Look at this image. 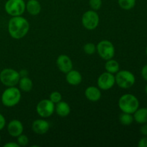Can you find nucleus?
Listing matches in <instances>:
<instances>
[{
  "instance_id": "nucleus-1",
  "label": "nucleus",
  "mask_w": 147,
  "mask_h": 147,
  "mask_svg": "<svg viewBox=\"0 0 147 147\" xmlns=\"http://www.w3.org/2000/svg\"><path fill=\"white\" fill-rule=\"evenodd\" d=\"M30 24L27 19L21 16L12 17L8 22V32L12 38L20 40L28 33Z\"/></svg>"
},
{
  "instance_id": "nucleus-2",
  "label": "nucleus",
  "mask_w": 147,
  "mask_h": 147,
  "mask_svg": "<svg viewBox=\"0 0 147 147\" xmlns=\"http://www.w3.org/2000/svg\"><path fill=\"white\" fill-rule=\"evenodd\" d=\"M119 107L122 112L133 114L139 107V101L133 94L126 93L121 96L119 100Z\"/></svg>"
},
{
  "instance_id": "nucleus-3",
  "label": "nucleus",
  "mask_w": 147,
  "mask_h": 147,
  "mask_svg": "<svg viewBox=\"0 0 147 147\" xmlns=\"http://www.w3.org/2000/svg\"><path fill=\"white\" fill-rule=\"evenodd\" d=\"M21 91L15 86L8 87L1 95V103L6 107H13L21 100Z\"/></svg>"
},
{
  "instance_id": "nucleus-4",
  "label": "nucleus",
  "mask_w": 147,
  "mask_h": 147,
  "mask_svg": "<svg viewBox=\"0 0 147 147\" xmlns=\"http://www.w3.org/2000/svg\"><path fill=\"white\" fill-rule=\"evenodd\" d=\"M116 74L115 76L116 83L119 87L121 88H129L132 87L136 82L134 75L129 70H119Z\"/></svg>"
},
{
  "instance_id": "nucleus-5",
  "label": "nucleus",
  "mask_w": 147,
  "mask_h": 147,
  "mask_svg": "<svg viewBox=\"0 0 147 147\" xmlns=\"http://www.w3.org/2000/svg\"><path fill=\"white\" fill-rule=\"evenodd\" d=\"M20 78V73L11 68H5L0 73V81L7 87H13L18 84Z\"/></svg>"
},
{
  "instance_id": "nucleus-6",
  "label": "nucleus",
  "mask_w": 147,
  "mask_h": 147,
  "mask_svg": "<svg viewBox=\"0 0 147 147\" xmlns=\"http://www.w3.org/2000/svg\"><path fill=\"white\" fill-rule=\"evenodd\" d=\"M4 9L11 17L21 16L25 11L26 4L24 0H7Z\"/></svg>"
},
{
  "instance_id": "nucleus-7",
  "label": "nucleus",
  "mask_w": 147,
  "mask_h": 147,
  "mask_svg": "<svg viewBox=\"0 0 147 147\" xmlns=\"http://www.w3.org/2000/svg\"><path fill=\"white\" fill-rule=\"evenodd\" d=\"M99 56L105 60L112 59L115 55V47L113 43L109 40L99 42L96 47Z\"/></svg>"
},
{
  "instance_id": "nucleus-8",
  "label": "nucleus",
  "mask_w": 147,
  "mask_h": 147,
  "mask_svg": "<svg viewBox=\"0 0 147 147\" xmlns=\"http://www.w3.org/2000/svg\"><path fill=\"white\" fill-rule=\"evenodd\" d=\"M82 24L87 30H95L99 24V16L96 11L88 10L86 11L82 17Z\"/></svg>"
},
{
  "instance_id": "nucleus-9",
  "label": "nucleus",
  "mask_w": 147,
  "mask_h": 147,
  "mask_svg": "<svg viewBox=\"0 0 147 147\" xmlns=\"http://www.w3.org/2000/svg\"><path fill=\"white\" fill-rule=\"evenodd\" d=\"M55 109V103L50 99H43L37 105L36 111L42 118H48L53 114Z\"/></svg>"
},
{
  "instance_id": "nucleus-10",
  "label": "nucleus",
  "mask_w": 147,
  "mask_h": 147,
  "mask_svg": "<svg viewBox=\"0 0 147 147\" xmlns=\"http://www.w3.org/2000/svg\"><path fill=\"white\" fill-rule=\"evenodd\" d=\"M98 86L100 90H108L111 88L116 83L115 76L109 72L103 73L98 78Z\"/></svg>"
},
{
  "instance_id": "nucleus-11",
  "label": "nucleus",
  "mask_w": 147,
  "mask_h": 147,
  "mask_svg": "<svg viewBox=\"0 0 147 147\" xmlns=\"http://www.w3.org/2000/svg\"><path fill=\"white\" fill-rule=\"evenodd\" d=\"M57 67L59 70L63 73H68L70 70L73 69V62H72L71 59L66 55H60L58 56L57 59Z\"/></svg>"
},
{
  "instance_id": "nucleus-12",
  "label": "nucleus",
  "mask_w": 147,
  "mask_h": 147,
  "mask_svg": "<svg viewBox=\"0 0 147 147\" xmlns=\"http://www.w3.org/2000/svg\"><path fill=\"white\" fill-rule=\"evenodd\" d=\"M24 127L20 121L14 119L11 121L7 125V131L9 134L12 137H17L23 133Z\"/></svg>"
},
{
  "instance_id": "nucleus-13",
  "label": "nucleus",
  "mask_w": 147,
  "mask_h": 147,
  "mask_svg": "<svg viewBox=\"0 0 147 147\" xmlns=\"http://www.w3.org/2000/svg\"><path fill=\"white\" fill-rule=\"evenodd\" d=\"M50 129V123L44 119H37L32 124V129L37 134H45Z\"/></svg>"
},
{
  "instance_id": "nucleus-14",
  "label": "nucleus",
  "mask_w": 147,
  "mask_h": 147,
  "mask_svg": "<svg viewBox=\"0 0 147 147\" xmlns=\"http://www.w3.org/2000/svg\"><path fill=\"white\" fill-rule=\"evenodd\" d=\"M85 96L86 98L92 102H96L101 98V92L98 88L95 86H89L85 90Z\"/></svg>"
},
{
  "instance_id": "nucleus-15",
  "label": "nucleus",
  "mask_w": 147,
  "mask_h": 147,
  "mask_svg": "<svg viewBox=\"0 0 147 147\" xmlns=\"http://www.w3.org/2000/svg\"><path fill=\"white\" fill-rule=\"evenodd\" d=\"M66 81L71 86H78L82 81V76L78 70H73L66 73Z\"/></svg>"
},
{
  "instance_id": "nucleus-16",
  "label": "nucleus",
  "mask_w": 147,
  "mask_h": 147,
  "mask_svg": "<svg viewBox=\"0 0 147 147\" xmlns=\"http://www.w3.org/2000/svg\"><path fill=\"white\" fill-rule=\"evenodd\" d=\"M26 10L30 15H37L41 11L40 3L37 0H29L26 4Z\"/></svg>"
},
{
  "instance_id": "nucleus-17",
  "label": "nucleus",
  "mask_w": 147,
  "mask_h": 147,
  "mask_svg": "<svg viewBox=\"0 0 147 147\" xmlns=\"http://www.w3.org/2000/svg\"><path fill=\"white\" fill-rule=\"evenodd\" d=\"M134 114V120L139 124L147 123V108L138 109Z\"/></svg>"
},
{
  "instance_id": "nucleus-18",
  "label": "nucleus",
  "mask_w": 147,
  "mask_h": 147,
  "mask_svg": "<svg viewBox=\"0 0 147 147\" xmlns=\"http://www.w3.org/2000/svg\"><path fill=\"white\" fill-rule=\"evenodd\" d=\"M55 110L56 111L57 114L61 117H65L70 113V107L68 103L62 100L57 103Z\"/></svg>"
},
{
  "instance_id": "nucleus-19",
  "label": "nucleus",
  "mask_w": 147,
  "mask_h": 147,
  "mask_svg": "<svg viewBox=\"0 0 147 147\" xmlns=\"http://www.w3.org/2000/svg\"><path fill=\"white\" fill-rule=\"evenodd\" d=\"M18 84L20 90H22L23 92L31 91L33 88L32 80L30 78L27 77V76L20 78Z\"/></svg>"
},
{
  "instance_id": "nucleus-20",
  "label": "nucleus",
  "mask_w": 147,
  "mask_h": 147,
  "mask_svg": "<svg viewBox=\"0 0 147 147\" xmlns=\"http://www.w3.org/2000/svg\"><path fill=\"white\" fill-rule=\"evenodd\" d=\"M120 65L116 60H113V58L108 60L105 64V69L109 73L112 74H116L117 72L119 71Z\"/></svg>"
},
{
  "instance_id": "nucleus-21",
  "label": "nucleus",
  "mask_w": 147,
  "mask_h": 147,
  "mask_svg": "<svg viewBox=\"0 0 147 147\" xmlns=\"http://www.w3.org/2000/svg\"><path fill=\"white\" fill-rule=\"evenodd\" d=\"M134 116L128 113H122L119 116V121L123 126H130L134 121Z\"/></svg>"
},
{
  "instance_id": "nucleus-22",
  "label": "nucleus",
  "mask_w": 147,
  "mask_h": 147,
  "mask_svg": "<svg viewBox=\"0 0 147 147\" xmlns=\"http://www.w3.org/2000/svg\"><path fill=\"white\" fill-rule=\"evenodd\" d=\"M119 7L124 10H131L136 5V0H118Z\"/></svg>"
},
{
  "instance_id": "nucleus-23",
  "label": "nucleus",
  "mask_w": 147,
  "mask_h": 147,
  "mask_svg": "<svg viewBox=\"0 0 147 147\" xmlns=\"http://www.w3.org/2000/svg\"><path fill=\"white\" fill-rule=\"evenodd\" d=\"M83 50H84L85 53L87 55H93L96 53V46L95 44L92 42L86 43L83 47Z\"/></svg>"
},
{
  "instance_id": "nucleus-24",
  "label": "nucleus",
  "mask_w": 147,
  "mask_h": 147,
  "mask_svg": "<svg viewBox=\"0 0 147 147\" xmlns=\"http://www.w3.org/2000/svg\"><path fill=\"white\" fill-rule=\"evenodd\" d=\"M50 100H51L53 103H54L55 104H57V103H59L60 101L62 100V95L60 92L57 91H54L53 93H50Z\"/></svg>"
},
{
  "instance_id": "nucleus-25",
  "label": "nucleus",
  "mask_w": 147,
  "mask_h": 147,
  "mask_svg": "<svg viewBox=\"0 0 147 147\" xmlns=\"http://www.w3.org/2000/svg\"><path fill=\"white\" fill-rule=\"evenodd\" d=\"M89 5L92 10L98 11L102 6V0H89Z\"/></svg>"
},
{
  "instance_id": "nucleus-26",
  "label": "nucleus",
  "mask_w": 147,
  "mask_h": 147,
  "mask_svg": "<svg viewBox=\"0 0 147 147\" xmlns=\"http://www.w3.org/2000/svg\"><path fill=\"white\" fill-rule=\"evenodd\" d=\"M29 139L26 135L20 134L17 136V144L20 145V146H25L28 144Z\"/></svg>"
},
{
  "instance_id": "nucleus-27",
  "label": "nucleus",
  "mask_w": 147,
  "mask_h": 147,
  "mask_svg": "<svg viewBox=\"0 0 147 147\" xmlns=\"http://www.w3.org/2000/svg\"><path fill=\"white\" fill-rule=\"evenodd\" d=\"M139 147H147V136L142 138L138 143Z\"/></svg>"
},
{
  "instance_id": "nucleus-28",
  "label": "nucleus",
  "mask_w": 147,
  "mask_h": 147,
  "mask_svg": "<svg viewBox=\"0 0 147 147\" xmlns=\"http://www.w3.org/2000/svg\"><path fill=\"white\" fill-rule=\"evenodd\" d=\"M6 125V120L4 116L0 113V131L2 130Z\"/></svg>"
},
{
  "instance_id": "nucleus-29",
  "label": "nucleus",
  "mask_w": 147,
  "mask_h": 147,
  "mask_svg": "<svg viewBox=\"0 0 147 147\" xmlns=\"http://www.w3.org/2000/svg\"><path fill=\"white\" fill-rule=\"evenodd\" d=\"M142 76L144 80L147 81V64L145 65L142 69Z\"/></svg>"
},
{
  "instance_id": "nucleus-30",
  "label": "nucleus",
  "mask_w": 147,
  "mask_h": 147,
  "mask_svg": "<svg viewBox=\"0 0 147 147\" xmlns=\"http://www.w3.org/2000/svg\"><path fill=\"white\" fill-rule=\"evenodd\" d=\"M140 132L144 136H147V123H144L140 128Z\"/></svg>"
},
{
  "instance_id": "nucleus-31",
  "label": "nucleus",
  "mask_w": 147,
  "mask_h": 147,
  "mask_svg": "<svg viewBox=\"0 0 147 147\" xmlns=\"http://www.w3.org/2000/svg\"><path fill=\"white\" fill-rule=\"evenodd\" d=\"M4 147H20V145L15 142H8L4 145Z\"/></svg>"
},
{
  "instance_id": "nucleus-32",
  "label": "nucleus",
  "mask_w": 147,
  "mask_h": 147,
  "mask_svg": "<svg viewBox=\"0 0 147 147\" xmlns=\"http://www.w3.org/2000/svg\"><path fill=\"white\" fill-rule=\"evenodd\" d=\"M144 90H145V93H146V94L147 95V84H146V86H145V88H144Z\"/></svg>"
},
{
  "instance_id": "nucleus-33",
  "label": "nucleus",
  "mask_w": 147,
  "mask_h": 147,
  "mask_svg": "<svg viewBox=\"0 0 147 147\" xmlns=\"http://www.w3.org/2000/svg\"><path fill=\"white\" fill-rule=\"evenodd\" d=\"M146 55H147V47H146Z\"/></svg>"
},
{
  "instance_id": "nucleus-34",
  "label": "nucleus",
  "mask_w": 147,
  "mask_h": 147,
  "mask_svg": "<svg viewBox=\"0 0 147 147\" xmlns=\"http://www.w3.org/2000/svg\"><path fill=\"white\" fill-rule=\"evenodd\" d=\"M1 136H0V142H1Z\"/></svg>"
}]
</instances>
